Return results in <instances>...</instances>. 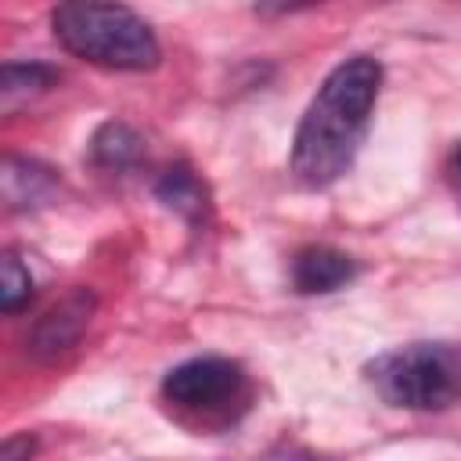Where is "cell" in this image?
I'll list each match as a JSON object with an SVG mask.
<instances>
[{
    "instance_id": "ba28073f",
    "label": "cell",
    "mask_w": 461,
    "mask_h": 461,
    "mask_svg": "<svg viewBox=\"0 0 461 461\" xmlns=\"http://www.w3.org/2000/svg\"><path fill=\"white\" fill-rule=\"evenodd\" d=\"M155 198H158L169 212L184 216L187 223H198V220H205V212H209V191H205V184L198 180V173L187 169V166H169V169L155 180Z\"/></svg>"
},
{
    "instance_id": "9c48e42d",
    "label": "cell",
    "mask_w": 461,
    "mask_h": 461,
    "mask_svg": "<svg viewBox=\"0 0 461 461\" xmlns=\"http://www.w3.org/2000/svg\"><path fill=\"white\" fill-rule=\"evenodd\" d=\"M140 155H144V140L126 122H104L90 140V162L108 173L133 169L140 162Z\"/></svg>"
},
{
    "instance_id": "7a4b0ae2",
    "label": "cell",
    "mask_w": 461,
    "mask_h": 461,
    "mask_svg": "<svg viewBox=\"0 0 461 461\" xmlns=\"http://www.w3.org/2000/svg\"><path fill=\"white\" fill-rule=\"evenodd\" d=\"M50 29L68 54L104 68L144 72L155 68L162 58L151 25L133 7L122 4H94V0L58 4L50 11Z\"/></svg>"
},
{
    "instance_id": "8992f818",
    "label": "cell",
    "mask_w": 461,
    "mask_h": 461,
    "mask_svg": "<svg viewBox=\"0 0 461 461\" xmlns=\"http://www.w3.org/2000/svg\"><path fill=\"white\" fill-rule=\"evenodd\" d=\"M353 274H357V263L331 245H310L292 259V285L303 295H328L346 281H353Z\"/></svg>"
},
{
    "instance_id": "277c9868",
    "label": "cell",
    "mask_w": 461,
    "mask_h": 461,
    "mask_svg": "<svg viewBox=\"0 0 461 461\" xmlns=\"http://www.w3.org/2000/svg\"><path fill=\"white\" fill-rule=\"evenodd\" d=\"M249 393L245 371L227 357H194L162 378L166 403L187 414H227Z\"/></svg>"
},
{
    "instance_id": "4fadbf2b",
    "label": "cell",
    "mask_w": 461,
    "mask_h": 461,
    "mask_svg": "<svg viewBox=\"0 0 461 461\" xmlns=\"http://www.w3.org/2000/svg\"><path fill=\"white\" fill-rule=\"evenodd\" d=\"M447 180H450V187H454V198H457V205H461V144L450 151V158H447Z\"/></svg>"
},
{
    "instance_id": "3957f363",
    "label": "cell",
    "mask_w": 461,
    "mask_h": 461,
    "mask_svg": "<svg viewBox=\"0 0 461 461\" xmlns=\"http://www.w3.org/2000/svg\"><path fill=\"white\" fill-rule=\"evenodd\" d=\"M375 393L393 407L447 411L461 403V346L411 342L367 364Z\"/></svg>"
},
{
    "instance_id": "52a82bcc",
    "label": "cell",
    "mask_w": 461,
    "mask_h": 461,
    "mask_svg": "<svg viewBox=\"0 0 461 461\" xmlns=\"http://www.w3.org/2000/svg\"><path fill=\"white\" fill-rule=\"evenodd\" d=\"M0 187H4L7 209H36V205H47L54 198L58 176H54V169H47L32 158L7 155L4 169H0Z\"/></svg>"
},
{
    "instance_id": "5b68a950",
    "label": "cell",
    "mask_w": 461,
    "mask_h": 461,
    "mask_svg": "<svg viewBox=\"0 0 461 461\" xmlns=\"http://www.w3.org/2000/svg\"><path fill=\"white\" fill-rule=\"evenodd\" d=\"M94 317V292L90 288H72L68 295H61L29 331L25 346L36 360H58L65 357L86 331Z\"/></svg>"
},
{
    "instance_id": "6da1fadb",
    "label": "cell",
    "mask_w": 461,
    "mask_h": 461,
    "mask_svg": "<svg viewBox=\"0 0 461 461\" xmlns=\"http://www.w3.org/2000/svg\"><path fill=\"white\" fill-rule=\"evenodd\" d=\"M378 86H382V65L367 54L346 58L324 76L292 140V173L299 184L328 187L349 169L367 133Z\"/></svg>"
},
{
    "instance_id": "30bf717a",
    "label": "cell",
    "mask_w": 461,
    "mask_h": 461,
    "mask_svg": "<svg viewBox=\"0 0 461 461\" xmlns=\"http://www.w3.org/2000/svg\"><path fill=\"white\" fill-rule=\"evenodd\" d=\"M54 83H58V68L40 65V61H7L0 68V97L7 108L18 97H32V94L50 90Z\"/></svg>"
},
{
    "instance_id": "8fae6325",
    "label": "cell",
    "mask_w": 461,
    "mask_h": 461,
    "mask_svg": "<svg viewBox=\"0 0 461 461\" xmlns=\"http://www.w3.org/2000/svg\"><path fill=\"white\" fill-rule=\"evenodd\" d=\"M29 299H32L29 267L14 252H4V263H0V306H4V313H18Z\"/></svg>"
},
{
    "instance_id": "7c38bea8",
    "label": "cell",
    "mask_w": 461,
    "mask_h": 461,
    "mask_svg": "<svg viewBox=\"0 0 461 461\" xmlns=\"http://www.w3.org/2000/svg\"><path fill=\"white\" fill-rule=\"evenodd\" d=\"M32 436H11L7 443H4V454H0V461H29V454H32Z\"/></svg>"
}]
</instances>
